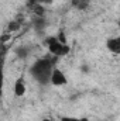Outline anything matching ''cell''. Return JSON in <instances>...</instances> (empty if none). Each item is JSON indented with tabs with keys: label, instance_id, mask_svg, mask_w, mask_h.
Segmentation results:
<instances>
[{
	"label": "cell",
	"instance_id": "3",
	"mask_svg": "<svg viewBox=\"0 0 120 121\" xmlns=\"http://www.w3.org/2000/svg\"><path fill=\"white\" fill-rule=\"evenodd\" d=\"M51 83L54 85V86H64V85H66L68 83V79H66V76H65V73L58 69V68H55L54 70H52V75H51Z\"/></svg>",
	"mask_w": 120,
	"mask_h": 121
},
{
	"label": "cell",
	"instance_id": "13",
	"mask_svg": "<svg viewBox=\"0 0 120 121\" xmlns=\"http://www.w3.org/2000/svg\"><path fill=\"white\" fill-rule=\"evenodd\" d=\"M117 26H119V30H120V20H119V23H117Z\"/></svg>",
	"mask_w": 120,
	"mask_h": 121
},
{
	"label": "cell",
	"instance_id": "11",
	"mask_svg": "<svg viewBox=\"0 0 120 121\" xmlns=\"http://www.w3.org/2000/svg\"><path fill=\"white\" fill-rule=\"evenodd\" d=\"M9 27H10V30L11 31H14V30H17V28L20 27V23H18V21H11Z\"/></svg>",
	"mask_w": 120,
	"mask_h": 121
},
{
	"label": "cell",
	"instance_id": "12",
	"mask_svg": "<svg viewBox=\"0 0 120 121\" xmlns=\"http://www.w3.org/2000/svg\"><path fill=\"white\" fill-rule=\"evenodd\" d=\"M42 121H52V120H50V118H44Z\"/></svg>",
	"mask_w": 120,
	"mask_h": 121
},
{
	"label": "cell",
	"instance_id": "4",
	"mask_svg": "<svg viewBox=\"0 0 120 121\" xmlns=\"http://www.w3.org/2000/svg\"><path fill=\"white\" fill-rule=\"evenodd\" d=\"M106 48L110 54L113 55H120V35L119 37H112L107 38L106 41Z\"/></svg>",
	"mask_w": 120,
	"mask_h": 121
},
{
	"label": "cell",
	"instance_id": "5",
	"mask_svg": "<svg viewBox=\"0 0 120 121\" xmlns=\"http://www.w3.org/2000/svg\"><path fill=\"white\" fill-rule=\"evenodd\" d=\"M14 96L16 97H23L24 94H26V90H27V87H26V80H24V78L23 76H20V78H17L16 79V82H14Z\"/></svg>",
	"mask_w": 120,
	"mask_h": 121
},
{
	"label": "cell",
	"instance_id": "9",
	"mask_svg": "<svg viewBox=\"0 0 120 121\" xmlns=\"http://www.w3.org/2000/svg\"><path fill=\"white\" fill-rule=\"evenodd\" d=\"M61 121H89L88 118L82 117V118H75V117H61Z\"/></svg>",
	"mask_w": 120,
	"mask_h": 121
},
{
	"label": "cell",
	"instance_id": "7",
	"mask_svg": "<svg viewBox=\"0 0 120 121\" xmlns=\"http://www.w3.org/2000/svg\"><path fill=\"white\" fill-rule=\"evenodd\" d=\"M45 26H47V23H45L44 17H35L34 18V27H35V30L38 32H41V30H44Z\"/></svg>",
	"mask_w": 120,
	"mask_h": 121
},
{
	"label": "cell",
	"instance_id": "8",
	"mask_svg": "<svg viewBox=\"0 0 120 121\" xmlns=\"http://www.w3.org/2000/svg\"><path fill=\"white\" fill-rule=\"evenodd\" d=\"M16 52H17V55H18L20 58H23V59L27 58V55H28V49H27V48H18Z\"/></svg>",
	"mask_w": 120,
	"mask_h": 121
},
{
	"label": "cell",
	"instance_id": "6",
	"mask_svg": "<svg viewBox=\"0 0 120 121\" xmlns=\"http://www.w3.org/2000/svg\"><path fill=\"white\" fill-rule=\"evenodd\" d=\"M90 4V0H72V6L78 10H86Z\"/></svg>",
	"mask_w": 120,
	"mask_h": 121
},
{
	"label": "cell",
	"instance_id": "1",
	"mask_svg": "<svg viewBox=\"0 0 120 121\" xmlns=\"http://www.w3.org/2000/svg\"><path fill=\"white\" fill-rule=\"evenodd\" d=\"M58 58L55 56H45V58H40L37 59L30 69L31 76L40 83V85H47L51 83V75L52 70L55 69V60Z\"/></svg>",
	"mask_w": 120,
	"mask_h": 121
},
{
	"label": "cell",
	"instance_id": "10",
	"mask_svg": "<svg viewBox=\"0 0 120 121\" xmlns=\"http://www.w3.org/2000/svg\"><path fill=\"white\" fill-rule=\"evenodd\" d=\"M57 38L60 39L61 42H64V44H66V38H65V34H64V31H60V32H58V35H57Z\"/></svg>",
	"mask_w": 120,
	"mask_h": 121
},
{
	"label": "cell",
	"instance_id": "2",
	"mask_svg": "<svg viewBox=\"0 0 120 121\" xmlns=\"http://www.w3.org/2000/svg\"><path fill=\"white\" fill-rule=\"evenodd\" d=\"M44 44L47 45L50 54H51L52 56H55V58H62V56H65V55L69 54V45L61 42L60 39L57 38V35H55V37H48V38H45Z\"/></svg>",
	"mask_w": 120,
	"mask_h": 121
}]
</instances>
